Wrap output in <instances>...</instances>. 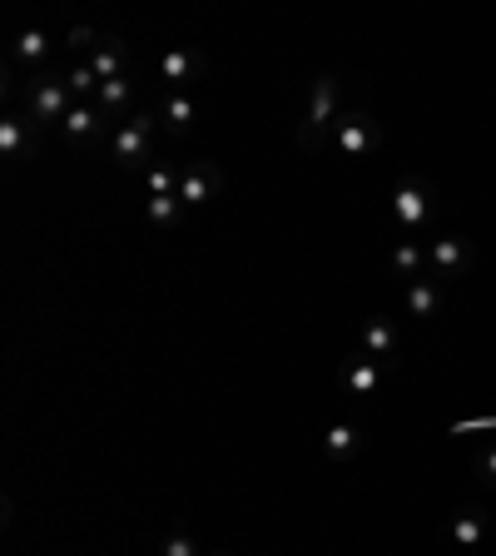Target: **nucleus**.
<instances>
[{
	"instance_id": "nucleus-21",
	"label": "nucleus",
	"mask_w": 496,
	"mask_h": 556,
	"mask_svg": "<svg viewBox=\"0 0 496 556\" xmlns=\"http://www.w3.org/2000/svg\"><path fill=\"white\" fill-rule=\"evenodd\" d=\"M65 85H70V95H75V105H90V95H100V75L90 70V60H80V65H70V70H65Z\"/></svg>"
},
{
	"instance_id": "nucleus-6",
	"label": "nucleus",
	"mask_w": 496,
	"mask_h": 556,
	"mask_svg": "<svg viewBox=\"0 0 496 556\" xmlns=\"http://www.w3.org/2000/svg\"><path fill=\"white\" fill-rule=\"evenodd\" d=\"M387 368H392V363H377L368 353H358V358H343V363H338V383H343L353 398H372V393L387 383Z\"/></svg>"
},
{
	"instance_id": "nucleus-3",
	"label": "nucleus",
	"mask_w": 496,
	"mask_h": 556,
	"mask_svg": "<svg viewBox=\"0 0 496 556\" xmlns=\"http://www.w3.org/2000/svg\"><path fill=\"white\" fill-rule=\"evenodd\" d=\"M70 105H75V95H70L65 75H40V80H30V125H35V130H40V125H65Z\"/></svg>"
},
{
	"instance_id": "nucleus-7",
	"label": "nucleus",
	"mask_w": 496,
	"mask_h": 556,
	"mask_svg": "<svg viewBox=\"0 0 496 556\" xmlns=\"http://www.w3.org/2000/svg\"><path fill=\"white\" fill-rule=\"evenodd\" d=\"M338 149L348 154V159H368L372 149H377V125H372V115L363 110H343V120H338Z\"/></svg>"
},
{
	"instance_id": "nucleus-10",
	"label": "nucleus",
	"mask_w": 496,
	"mask_h": 556,
	"mask_svg": "<svg viewBox=\"0 0 496 556\" xmlns=\"http://www.w3.org/2000/svg\"><path fill=\"white\" fill-rule=\"evenodd\" d=\"M219 194V174L209 169V164H189L184 174H179V199H184V209H199V204H209Z\"/></svg>"
},
{
	"instance_id": "nucleus-20",
	"label": "nucleus",
	"mask_w": 496,
	"mask_h": 556,
	"mask_svg": "<svg viewBox=\"0 0 496 556\" xmlns=\"http://www.w3.org/2000/svg\"><path fill=\"white\" fill-rule=\"evenodd\" d=\"M179 214H184V199H179V194H149V199H144V219H149L154 229H174Z\"/></svg>"
},
{
	"instance_id": "nucleus-22",
	"label": "nucleus",
	"mask_w": 496,
	"mask_h": 556,
	"mask_svg": "<svg viewBox=\"0 0 496 556\" xmlns=\"http://www.w3.org/2000/svg\"><path fill=\"white\" fill-rule=\"evenodd\" d=\"M10 55H15V60H30V65H35V60H45V55H50V35H45V30H25V35H20V40L10 45Z\"/></svg>"
},
{
	"instance_id": "nucleus-11",
	"label": "nucleus",
	"mask_w": 496,
	"mask_h": 556,
	"mask_svg": "<svg viewBox=\"0 0 496 556\" xmlns=\"http://www.w3.org/2000/svg\"><path fill=\"white\" fill-rule=\"evenodd\" d=\"M363 353L368 358H377V363H392V353H397V323L392 318H368L363 323Z\"/></svg>"
},
{
	"instance_id": "nucleus-9",
	"label": "nucleus",
	"mask_w": 496,
	"mask_h": 556,
	"mask_svg": "<svg viewBox=\"0 0 496 556\" xmlns=\"http://www.w3.org/2000/svg\"><path fill=\"white\" fill-rule=\"evenodd\" d=\"M90 70L100 75V85L110 80H129V45L115 35H100V45L90 50Z\"/></svg>"
},
{
	"instance_id": "nucleus-5",
	"label": "nucleus",
	"mask_w": 496,
	"mask_h": 556,
	"mask_svg": "<svg viewBox=\"0 0 496 556\" xmlns=\"http://www.w3.org/2000/svg\"><path fill=\"white\" fill-rule=\"evenodd\" d=\"M472 259H477V249H472V239H462V234H442V239L427 244V269H432L437 278L462 274Z\"/></svg>"
},
{
	"instance_id": "nucleus-23",
	"label": "nucleus",
	"mask_w": 496,
	"mask_h": 556,
	"mask_svg": "<svg viewBox=\"0 0 496 556\" xmlns=\"http://www.w3.org/2000/svg\"><path fill=\"white\" fill-rule=\"evenodd\" d=\"M144 189H149V194H179V174H174L169 164H149V169H144Z\"/></svg>"
},
{
	"instance_id": "nucleus-1",
	"label": "nucleus",
	"mask_w": 496,
	"mask_h": 556,
	"mask_svg": "<svg viewBox=\"0 0 496 556\" xmlns=\"http://www.w3.org/2000/svg\"><path fill=\"white\" fill-rule=\"evenodd\" d=\"M338 120H343L338 80H333V75H318V80L308 85V110H303V125H298V144H303V149L323 144L328 130H338Z\"/></svg>"
},
{
	"instance_id": "nucleus-14",
	"label": "nucleus",
	"mask_w": 496,
	"mask_h": 556,
	"mask_svg": "<svg viewBox=\"0 0 496 556\" xmlns=\"http://www.w3.org/2000/svg\"><path fill=\"white\" fill-rule=\"evenodd\" d=\"M95 110H100L105 120H129V110H134V85H129V80H110V85H100Z\"/></svg>"
},
{
	"instance_id": "nucleus-13",
	"label": "nucleus",
	"mask_w": 496,
	"mask_h": 556,
	"mask_svg": "<svg viewBox=\"0 0 496 556\" xmlns=\"http://www.w3.org/2000/svg\"><path fill=\"white\" fill-rule=\"evenodd\" d=\"M100 130H105V115H100L95 105H70V115H65V125H60V135L70 139V144H90Z\"/></svg>"
},
{
	"instance_id": "nucleus-12",
	"label": "nucleus",
	"mask_w": 496,
	"mask_h": 556,
	"mask_svg": "<svg viewBox=\"0 0 496 556\" xmlns=\"http://www.w3.org/2000/svg\"><path fill=\"white\" fill-rule=\"evenodd\" d=\"M159 120H164L169 135H189L194 120H199V110H194V100H189L184 90H169V95L159 100Z\"/></svg>"
},
{
	"instance_id": "nucleus-19",
	"label": "nucleus",
	"mask_w": 496,
	"mask_h": 556,
	"mask_svg": "<svg viewBox=\"0 0 496 556\" xmlns=\"http://www.w3.org/2000/svg\"><path fill=\"white\" fill-rule=\"evenodd\" d=\"M358 447H363V432H358L353 422H333V427L323 432V452H328L333 462H348Z\"/></svg>"
},
{
	"instance_id": "nucleus-16",
	"label": "nucleus",
	"mask_w": 496,
	"mask_h": 556,
	"mask_svg": "<svg viewBox=\"0 0 496 556\" xmlns=\"http://www.w3.org/2000/svg\"><path fill=\"white\" fill-rule=\"evenodd\" d=\"M437 308H442V288H437V278H412L407 283V313L412 318H437Z\"/></svg>"
},
{
	"instance_id": "nucleus-26",
	"label": "nucleus",
	"mask_w": 496,
	"mask_h": 556,
	"mask_svg": "<svg viewBox=\"0 0 496 556\" xmlns=\"http://www.w3.org/2000/svg\"><path fill=\"white\" fill-rule=\"evenodd\" d=\"M482 477H487V482H496V447H487V452H482Z\"/></svg>"
},
{
	"instance_id": "nucleus-24",
	"label": "nucleus",
	"mask_w": 496,
	"mask_h": 556,
	"mask_svg": "<svg viewBox=\"0 0 496 556\" xmlns=\"http://www.w3.org/2000/svg\"><path fill=\"white\" fill-rule=\"evenodd\" d=\"M159 556H199V542H194L189 532H169V537L159 542Z\"/></svg>"
},
{
	"instance_id": "nucleus-17",
	"label": "nucleus",
	"mask_w": 496,
	"mask_h": 556,
	"mask_svg": "<svg viewBox=\"0 0 496 556\" xmlns=\"http://www.w3.org/2000/svg\"><path fill=\"white\" fill-rule=\"evenodd\" d=\"M30 149H35V125L5 115V120H0V154H5V159H20V154H30Z\"/></svg>"
},
{
	"instance_id": "nucleus-4",
	"label": "nucleus",
	"mask_w": 496,
	"mask_h": 556,
	"mask_svg": "<svg viewBox=\"0 0 496 556\" xmlns=\"http://www.w3.org/2000/svg\"><path fill=\"white\" fill-rule=\"evenodd\" d=\"M387 209H392V219H397L407 234H417V229H427V219H432V189L417 184V179H407V184L392 189Z\"/></svg>"
},
{
	"instance_id": "nucleus-15",
	"label": "nucleus",
	"mask_w": 496,
	"mask_h": 556,
	"mask_svg": "<svg viewBox=\"0 0 496 556\" xmlns=\"http://www.w3.org/2000/svg\"><path fill=\"white\" fill-rule=\"evenodd\" d=\"M452 542L467 547V552L482 547V542H487V512H482V507H462V512L452 517Z\"/></svg>"
},
{
	"instance_id": "nucleus-18",
	"label": "nucleus",
	"mask_w": 496,
	"mask_h": 556,
	"mask_svg": "<svg viewBox=\"0 0 496 556\" xmlns=\"http://www.w3.org/2000/svg\"><path fill=\"white\" fill-rule=\"evenodd\" d=\"M387 264H392V274H397V278H407V283H412V278L427 274V244L402 239V244L392 249V259H387Z\"/></svg>"
},
{
	"instance_id": "nucleus-8",
	"label": "nucleus",
	"mask_w": 496,
	"mask_h": 556,
	"mask_svg": "<svg viewBox=\"0 0 496 556\" xmlns=\"http://www.w3.org/2000/svg\"><path fill=\"white\" fill-rule=\"evenodd\" d=\"M194 75H204V55H199V50L174 45V50H164V55H159V80H164L169 90H184Z\"/></svg>"
},
{
	"instance_id": "nucleus-25",
	"label": "nucleus",
	"mask_w": 496,
	"mask_h": 556,
	"mask_svg": "<svg viewBox=\"0 0 496 556\" xmlns=\"http://www.w3.org/2000/svg\"><path fill=\"white\" fill-rule=\"evenodd\" d=\"M467 432H496V413H487V417H462V422H452V437H467Z\"/></svg>"
},
{
	"instance_id": "nucleus-2",
	"label": "nucleus",
	"mask_w": 496,
	"mask_h": 556,
	"mask_svg": "<svg viewBox=\"0 0 496 556\" xmlns=\"http://www.w3.org/2000/svg\"><path fill=\"white\" fill-rule=\"evenodd\" d=\"M159 135V120L144 110V115H129L120 130L110 135V159L120 164V169H139L144 159H149V144Z\"/></svg>"
}]
</instances>
